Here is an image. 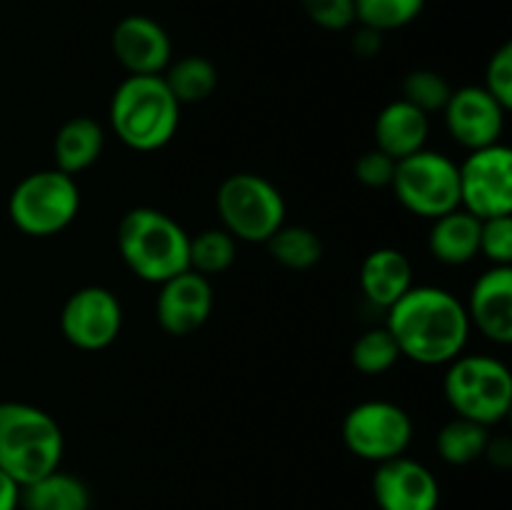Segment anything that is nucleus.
<instances>
[{
  "mask_svg": "<svg viewBox=\"0 0 512 510\" xmlns=\"http://www.w3.org/2000/svg\"><path fill=\"white\" fill-rule=\"evenodd\" d=\"M460 175V208L480 220L512 215V150L495 143L470 150Z\"/></svg>",
  "mask_w": 512,
  "mask_h": 510,
  "instance_id": "obj_10",
  "label": "nucleus"
},
{
  "mask_svg": "<svg viewBox=\"0 0 512 510\" xmlns=\"http://www.w3.org/2000/svg\"><path fill=\"white\" fill-rule=\"evenodd\" d=\"M118 253L123 263L145 283H165L188 268L190 235L168 213L155 208L128 210L120 218Z\"/></svg>",
  "mask_w": 512,
  "mask_h": 510,
  "instance_id": "obj_4",
  "label": "nucleus"
},
{
  "mask_svg": "<svg viewBox=\"0 0 512 510\" xmlns=\"http://www.w3.org/2000/svg\"><path fill=\"white\" fill-rule=\"evenodd\" d=\"M385 328L393 335L400 358L420 365H448L468 345L470 320L465 303L450 290L413 285L388 308Z\"/></svg>",
  "mask_w": 512,
  "mask_h": 510,
  "instance_id": "obj_1",
  "label": "nucleus"
},
{
  "mask_svg": "<svg viewBox=\"0 0 512 510\" xmlns=\"http://www.w3.org/2000/svg\"><path fill=\"white\" fill-rule=\"evenodd\" d=\"M213 283L195 270H183L175 278L160 283L155 315L168 335H193L208 323L213 313Z\"/></svg>",
  "mask_w": 512,
  "mask_h": 510,
  "instance_id": "obj_14",
  "label": "nucleus"
},
{
  "mask_svg": "<svg viewBox=\"0 0 512 510\" xmlns=\"http://www.w3.org/2000/svg\"><path fill=\"white\" fill-rule=\"evenodd\" d=\"M395 198L408 213L435 220L460 208L458 163L438 150H418L395 163Z\"/></svg>",
  "mask_w": 512,
  "mask_h": 510,
  "instance_id": "obj_8",
  "label": "nucleus"
},
{
  "mask_svg": "<svg viewBox=\"0 0 512 510\" xmlns=\"http://www.w3.org/2000/svg\"><path fill=\"white\" fill-rule=\"evenodd\" d=\"M110 125L130 150L153 153L178 133L180 103L163 75H128L110 98Z\"/></svg>",
  "mask_w": 512,
  "mask_h": 510,
  "instance_id": "obj_2",
  "label": "nucleus"
},
{
  "mask_svg": "<svg viewBox=\"0 0 512 510\" xmlns=\"http://www.w3.org/2000/svg\"><path fill=\"white\" fill-rule=\"evenodd\" d=\"M470 325L498 345L512 343V265H493L478 275L465 303Z\"/></svg>",
  "mask_w": 512,
  "mask_h": 510,
  "instance_id": "obj_16",
  "label": "nucleus"
},
{
  "mask_svg": "<svg viewBox=\"0 0 512 510\" xmlns=\"http://www.w3.org/2000/svg\"><path fill=\"white\" fill-rule=\"evenodd\" d=\"M483 88L503 105L505 110L512 108V45H500L488 60L485 68V83Z\"/></svg>",
  "mask_w": 512,
  "mask_h": 510,
  "instance_id": "obj_31",
  "label": "nucleus"
},
{
  "mask_svg": "<svg viewBox=\"0 0 512 510\" xmlns=\"http://www.w3.org/2000/svg\"><path fill=\"white\" fill-rule=\"evenodd\" d=\"M395 163H398V160L385 155L383 150L378 148L365 150V153L355 160V178H358L365 188H373V190L390 188L395 175Z\"/></svg>",
  "mask_w": 512,
  "mask_h": 510,
  "instance_id": "obj_32",
  "label": "nucleus"
},
{
  "mask_svg": "<svg viewBox=\"0 0 512 510\" xmlns=\"http://www.w3.org/2000/svg\"><path fill=\"white\" fill-rule=\"evenodd\" d=\"M270 258L288 270H310L323 260V240L308 225H280L268 240Z\"/></svg>",
  "mask_w": 512,
  "mask_h": 510,
  "instance_id": "obj_23",
  "label": "nucleus"
},
{
  "mask_svg": "<svg viewBox=\"0 0 512 510\" xmlns=\"http://www.w3.org/2000/svg\"><path fill=\"white\" fill-rule=\"evenodd\" d=\"M430 133V115L405 103L403 98L393 100L378 113L373 125L375 148L383 150L393 160H403L408 155L425 148Z\"/></svg>",
  "mask_w": 512,
  "mask_h": 510,
  "instance_id": "obj_18",
  "label": "nucleus"
},
{
  "mask_svg": "<svg viewBox=\"0 0 512 510\" xmlns=\"http://www.w3.org/2000/svg\"><path fill=\"white\" fill-rule=\"evenodd\" d=\"M400 360V350L395 345L388 328H370L350 348V363L363 375H383Z\"/></svg>",
  "mask_w": 512,
  "mask_h": 510,
  "instance_id": "obj_26",
  "label": "nucleus"
},
{
  "mask_svg": "<svg viewBox=\"0 0 512 510\" xmlns=\"http://www.w3.org/2000/svg\"><path fill=\"white\" fill-rule=\"evenodd\" d=\"M480 253L493 265H512V215L480 220Z\"/></svg>",
  "mask_w": 512,
  "mask_h": 510,
  "instance_id": "obj_29",
  "label": "nucleus"
},
{
  "mask_svg": "<svg viewBox=\"0 0 512 510\" xmlns=\"http://www.w3.org/2000/svg\"><path fill=\"white\" fill-rule=\"evenodd\" d=\"M163 80L180 105L203 103L218 88V68L203 55H185L170 60L163 70Z\"/></svg>",
  "mask_w": 512,
  "mask_h": 510,
  "instance_id": "obj_22",
  "label": "nucleus"
},
{
  "mask_svg": "<svg viewBox=\"0 0 512 510\" xmlns=\"http://www.w3.org/2000/svg\"><path fill=\"white\" fill-rule=\"evenodd\" d=\"M63 430L43 408L20 400L0 403V470L23 485L60 468Z\"/></svg>",
  "mask_w": 512,
  "mask_h": 510,
  "instance_id": "obj_3",
  "label": "nucleus"
},
{
  "mask_svg": "<svg viewBox=\"0 0 512 510\" xmlns=\"http://www.w3.org/2000/svg\"><path fill=\"white\" fill-rule=\"evenodd\" d=\"M373 498L380 510H438L440 485L428 465L398 455L375 468Z\"/></svg>",
  "mask_w": 512,
  "mask_h": 510,
  "instance_id": "obj_13",
  "label": "nucleus"
},
{
  "mask_svg": "<svg viewBox=\"0 0 512 510\" xmlns=\"http://www.w3.org/2000/svg\"><path fill=\"white\" fill-rule=\"evenodd\" d=\"M0 510H20V485L0 470Z\"/></svg>",
  "mask_w": 512,
  "mask_h": 510,
  "instance_id": "obj_34",
  "label": "nucleus"
},
{
  "mask_svg": "<svg viewBox=\"0 0 512 510\" xmlns=\"http://www.w3.org/2000/svg\"><path fill=\"white\" fill-rule=\"evenodd\" d=\"M413 433V418L408 410L390 400H365L353 405L340 430L345 448L355 458L375 465L405 455L413 443Z\"/></svg>",
  "mask_w": 512,
  "mask_h": 510,
  "instance_id": "obj_9",
  "label": "nucleus"
},
{
  "mask_svg": "<svg viewBox=\"0 0 512 510\" xmlns=\"http://www.w3.org/2000/svg\"><path fill=\"white\" fill-rule=\"evenodd\" d=\"M123 328V305L113 290L85 285L65 300L60 310V333L78 350H105Z\"/></svg>",
  "mask_w": 512,
  "mask_h": 510,
  "instance_id": "obj_11",
  "label": "nucleus"
},
{
  "mask_svg": "<svg viewBox=\"0 0 512 510\" xmlns=\"http://www.w3.org/2000/svg\"><path fill=\"white\" fill-rule=\"evenodd\" d=\"M428 250L443 265H465L480 253V218L458 208L433 220Z\"/></svg>",
  "mask_w": 512,
  "mask_h": 510,
  "instance_id": "obj_19",
  "label": "nucleus"
},
{
  "mask_svg": "<svg viewBox=\"0 0 512 510\" xmlns=\"http://www.w3.org/2000/svg\"><path fill=\"white\" fill-rule=\"evenodd\" d=\"M110 48L128 75H163L173 60L170 35L148 15H128L118 20L110 35Z\"/></svg>",
  "mask_w": 512,
  "mask_h": 510,
  "instance_id": "obj_15",
  "label": "nucleus"
},
{
  "mask_svg": "<svg viewBox=\"0 0 512 510\" xmlns=\"http://www.w3.org/2000/svg\"><path fill=\"white\" fill-rule=\"evenodd\" d=\"M485 455H488L493 463L503 465V468H508L512 463V445L510 440L505 438H498V440H488V448H485Z\"/></svg>",
  "mask_w": 512,
  "mask_h": 510,
  "instance_id": "obj_35",
  "label": "nucleus"
},
{
  "mask_svg": "<svg viewBox=\"0 0 512 510\" xmlns=\"http://www.w3.org/2000/svg\"><path fill=\"white\" fill-rule=\"evenodd\" d=\"M220 223L243 243H265L285 223V200L268 178L258 173H233L215 195Z\"/></svg>",
  "mask_w": 512,
  "mask_h": 510,
  "instance_id": "obj_7",
  "label": "nucleus"
},
{
  "mask_svg": "<svg viewBox=\"0 0 512 510\" xmlns=\"http://www.w3.org/2000/svg\"><path fill=\"white\" fill-rule=\"evenodd\" d=\"M508 110L483 88V85H465L450 93L448 105L443 108L445 128L458 145L468 150L488 148L500 143L505 130Z\"/></svg>",
  "mask_w": 512,
  "mask_h": 510,
  "instance_id": "obj_12",
  "label": "nucleus"
},
{
  "mask_svg": "<svg viewBox=\"0 0 512 510\" xmlns=\"http://www.w3.org/2000/svg\"><path fill=\"white\" fill-rule=\"evenodd\" d=\"M425 8V0H355V23L378 33L405 28Z\"/></svg>",
  "mask_w": 512,
  "mask_h": 510,
  "instance_id": "obj_27",
  "label": "nucleus"
},
{
  "mask_svg": "<svg viewBox=\"0 0 512 510\" xmlns=\"http://www.w3.org/2000/svg\"><path fill=\"white\" fill-rule=\"evenodd\" d=\"M103 145L105 133L98 120L75 115V118L65 120L58 133H55V168L75 178L78 173L88 170L90 165L98 163V158L103 155Z\"/></svg>",
  "mask_w": 512,
  "mask_h": 510,
  "instance_id": "obj_20",
  "label": "nucleus"
},
{
  "mask_svg": "<svg viewBox=\"0 0 512 510\" xmlns=\"http://www.w3.org/2000/svg\"><path fill=\"white\" fill-rule=\"evenodd\" d=\"M353 50L360 55V58H375V55L383 50V33L360 25L358 33L353 35Z\"/></svg>",
  "mask_w": 512,
  "mask_h": 510,
  "instance_id": "obj_33",
  "label": "nucleus"
},
{
  "mask_svg": "<svg viewBox=\"0 0 512 510\" xmlns=\"http://www.w3.org/2000/svg\"><path fill=\"white\" fill-rule=\"evenodd\" d=\"M300 5L305 15L323 30L340 33L355 23V0H300Z\"/></svg>",
  "mask_w": 512,
  "mask_h": 510,
  "instance_id": "obj_30",
  "label": "nucleus"
},
{
  "mask_svg": "<svg viewBox=\"0 0 512 510\" xmlns=\"http://www.w3.org/2000/svg\"><path fill=\"white\" fill-rule=\"evenodd\" d=\"M443 395L458 418L490 428L510 413L512 375L490 355H458L445 370Z\"/></svg>",
  "mask_w": 512,
  "mask_h": 510,
  "instance_id": "obj_5",
  "label": "nucleus"
},
{
  "mask_svg": "<svg viewBox=\"0 0 512 510\" xmlns=\"http://www.w3.org/2000/svg\"><path fill=\"white\" fill-rule=\"evenodd\" d=\"M90 503L88 485L60 468L20 488L23 510H90Z\"/></svg>",
  "mask_w": 512,
  "mask_h": 510,
  "instance_id": "obj_21",
  "label": "nucleus"
},
{
  "mask_svg": "<svg viewBox=\"0 0 512 510\" xmlns=\"http://www.w3.org/2000/svg\"><path fill=\"white\" fill-rule=\"evenodd\" d=\"M80 190L73 175L58 168L25 175L8 198L10 223L30 238L58 235L78 218Z\"/></svg>",
  "mask_w": 512,
  "mask_h": 510,
  "instance_id": "obj_6",
  "label": "nucleus"
},
{
  "mask_svg": "<svg viewBox=\"0 0 512 510\" xmlns=\"http://www.w3.org/2000/svg\"><path fill=\"white\" fill-rule=\"evenodd\" d=\"M450 93H453V88H450L448 80L430 68L410 70L403 80V100L423 110L425 115L443 113V108L450 100Z\"/></svg>",
  "mask_w": 512,
  "mask_h": 510,
  "instance_id": "obj_28",
  "label": "nucleus"
},
{
  "mask_svg": "<svg viewBox=\"0 0 512 510\" xmlns=\"http://www.w3.org/2000/svg\"><path fill=\"white\" fill-rule=\"evenodd\" d=\"M413 288V263L398 248H375L360 265V290L365 300L388 310Z\"/></svg>",
  "mask_w": 512,
  "mask_h": 510,
  "instance_id": "obj_17",
  "label": "nucleus"
},
{
  "mask_svg": "<svg viewBox=\"0 0 512 510\" xmlns=\"http://www.w3.org/2000/svg\"><path fill=\"white\" fill-rule=\"evenodd\" d=\"M235 255H238V240L225 228H205L190 235L188 268L205 278L225 273L235 263Z\"/></svg>",
  "mask_w": 512,
  "mask_h": 510,
  "instance_id": "obj_25",
  "label": "nucleus"
},
{
  "mask_svg": "<svg viewBox=\"0 0 512 510\" xmlns=\"http://www.w3.org/2000/svg\"><path fill=\"white\" fill-rule=\"evenodd\" d=\"M488 440L490 435L485 425L455 415L453 420H448L440 428L435 448H438V455L448 465H470L478 458H483Z\"/></svg>",
  "mask_w": 512,
  "mask_h": 510,
  "instance_id": "obj_24",
  "label": "nucleus"
}]
</instances>
